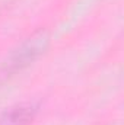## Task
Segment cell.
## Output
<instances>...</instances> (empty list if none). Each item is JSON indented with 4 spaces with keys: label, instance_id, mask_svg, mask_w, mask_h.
<instances>
[{
    "label": "cell",
    "instance_id": "cell-2",
    "mask_svg": "<svg viewBox=\"0 0 124 125\" xmlns=\"http://www.w3.org/2000/svg\"><path fill=\"white\" fill-rule=\"evenodd\" d=\"M32 119V112L29 108H16L4 115L0 125H28Z\"/></svg>",
    "mask_w": 124,
    "mask_h": 125
},
{
    "label": "cell",
    "instance_id": "cell-1",
    "mask_svg": "<svg viewBox=\"0 0 124 125\" xmlns=\"http://www.w3.org/2000/svg\"><path fill=\"white\" fill-rule=\"evenodd\" d=\"M48 44V35L45 31H39L35 35H32L31 38L22 45V48L16 52L15 58H13V64L16 67L25 65L34 58H37L41 52H44V50L47 48Z\"/></svg>",
    "mask_w": 124,
    "mask_h": 125
}]
</instances>
